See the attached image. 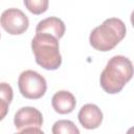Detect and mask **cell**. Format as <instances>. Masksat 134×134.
<instances>
[{
    "label": "cell",
    "mask_w": 134,
    "mask_h": 134,
    "mask_svg": "<svg viewBox=\"0 0 134 134\" xmlns=\"http://www.w3.org/2000/svg\"><path fill=\"white\" fill-rule=\"evenodd\" d=\"M133 76V64L124 55L112 57L99 76L103 90L109 94H116Z\"/></svg>",
    "instance_id": "1"
},
{
    "label": "cell",
    "mask_w": 134,
    "mask_h": 134,
    "mask_svg": "<svg viewBox=\"0 0 134 134\" xmlns=\"http://www.w3.org/2000/svg\"><path fill=\"white\" fill-rule=\"evenodd\" d=\"M126 34L127 28L122 20L109 18L92 29L89 36V42L95 50L106 52L113 49L126 37Z\"/></svg>",
    "instance_id": "2"
},
{
    "label": "cell",
    "mask_w": 134,
    "mask_h": 134,
    "mask_svg": "<svg viewBox=\"0 0 134 134\" xmlns=\"http://www.w3.org/2000/svg\"><path fill=\"white\" fill-rule=\"evenodd\" d=\"M31 49L38 65L46 70H55L62 64L59 40L47 34H36Z\"/></svg>",
    "instance_id": "3"
},
{
    "label": "cell",
    "mask_w": 134,
    "mask_h": 134,
    "mask_svg": "<svg viewBox=\"0 0 134 134\" xmlns=\"http://www.w3.org/2000/svg\"><path fill=\"white\" fill-rule=\"evenodd\" d=\"M18 87L20 93L25 98L39 99L45 94L47 90V83L43 75L35 70L28 69L20 73Z\"/></svg>",
    "instance_id": "4"
},
{
    "label": "cell",
    "mask_w": 134,
    "mask_h": 134,
    "mask_svg": "<svg viewBox=\"0 0 134 134\" xmlns=\"http://www.w3.org/2000/svg\"><path fill=\"white\" fill-rule=\"evenodd\" d=\"M0 25L9 35L17 36L25 32L29 26L27 16L19 8L12 7L5 9L0 16Z\"/></svg>",
    "instance_id": "5"
},
{
    "label": "cell",
    "mask_w": 134,
    "mask_h": 134,
    "mask_svg": "<svg viewBox=\"0 0 134 134\" xmlns=\"http://www.w3.org/2000/svg\"><path fill=\"white\" fill-rule=\"evenodd\" d=\"M43 124L42 113L35 107L20 108L14 117V125L18 130L25 128H40Z\"/></svg>",
    "instance_id": "6"
},
{
    "label": "cell",
    "mask_w": 134,
    "mask_h": 134,
    "mask_svg": "<svg viewBox=\"0 0 134 134\" xmlns=\"http://www.w3.org/2000/svg\"><path fill=\"white\" fill-rule=\"evenodd\" d=\"M77 118L83 128L93 130L100 126L103 121V112L96 105L86 104L80 109Z\"/></svg>",
    "instance_id": "7"
},
{
    "label": "cell",
    "mask_w": 134,
    "mask_h": 134,
    "mask_svg": "<svg viewBox=\"0 0 134 134\" xmlns=\"http://www.w3.org/2000/svg\"><path fill=\"white\" fill-rule=\"evenodd\" d=\"M51 105L57 113L69 114L74 110L76 106V100L71 92L66 90H61L53 94L51 98Z\"/></svg>",
    "instance_id": "8"
},
{
    "label": "cell",
    "mask_w": 134,
    "mask_h": 134,
    "mask_svg": "<svg viewBox=\"0 0 134 134\" xmlns=\"http://www.w3.org/2000/svg\"><path fill=\"white\" fill-rule=\"evenodd\" d=\"M64 22L58 17H48L41 20L36 27V34H47L60 40L65 34Z\"/></svg>",
    "instance_id": "9"
},
{
    "label": "cell",
    "mask_w": 134,
    "mask_h": 134,
    "mask_svg": "<svg viewBox=\"0 0 134 134\" xmlns=\"http://www.w3.org/2000/svg\"><path fill=\"white\" fill-rule=\"evenodd\" d=\"M13 97L14 91L12 86L7 83H0V121L7 115Z\"/></svg>",
    "instance_id": "10"
},
{
    "label": "cell",
    "mask_w": 134,
    "mask_h": 134,
    "mask_svg": "<svg viewBox=\"0 0 134 134\" xmlns=\"http://www.w3.org/2000/svg\"><path fill=\"white\" fill-rule=\"evenodd\" d=\"M52 134H81L73 121L68 119H60L52 126Z\"/></svg>",
    "instance_id": "11"
},
{
    "label": "cell",
    "mask_w": 134,
    "mask_h": 134,
    "mask_svg": "<svg viewBox=\"0 0 134 134\" xmlns=\"http://www.w3.org/2000/svg\"><path fill=\"white\" fill-rule=\"evenodd\" d=\"M24 5L34 15H41L48 8V0H24Z\"/></svg>",
    "instance_id": "12"
},
{
    "label": "cell",
    "mask_w": 134,
    "mask_h": 134,
    "mask_svg": "<svg viewBox=\"0 0 134 134\" xmlns=\"http://www.w3.org/2000/svg\"><path fill=\"white\" fill-rule=\"evenodd\" d=\"M14 134H45V133L40 128H25L22 129L20 132Z\"/></svg>",
    "instance_id": "13"
},
{
    "label": "cell",
    "mask_w": 134,
    "mask_h": 134,
    "mask_svg": "<svg viewBox=\"0 0 134 134\" xmlns=\"http://www.w3.org/2000/svg\"><path fill=\"white\" fill-rule=\"evenodd\" d=\"M0 38H1V35H0Z\"/></svg>",
    "instance_id": "14"
}]
</instances>
